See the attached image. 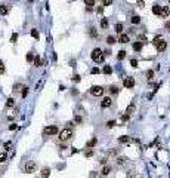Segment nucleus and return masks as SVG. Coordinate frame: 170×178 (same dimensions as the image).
Segmentation results:
<instances>
[{
  "mask_svg": "<svg viewBox=\"0 0 170 178\" xmlns=\"http://www.w3.org/2000/svg\"><path fill=\"white\" fill-rule=\"evenodd\" d=\"M152 43L155 45V48H157V50H158V52H163V50L167 48V42H166L163 37H160V36H157L155 39L152 40Z\"/></svg>",
  "mask_w": 170,
  "mask_h": 178,
  "instance_id": "obj_1",
  "label": "nucleus"
},
{
  "mask_svg": "<svg viewBox=\"0 0 170 178\" xmlns=\"http://www.w3.org/2000/svg\"><path fill=\"white\" fill-rule=\"evenodd\" d=\"M90 56H92V59L95 61V62H102V61H104V52H102L99 48L93 49L92 54H90Z\"/></svg>",
  "mask_w": 170,
  "mask_h": 178,
  "instance_id": "obj_2",
  "label": "nucleus"
},
{
  "mask_svg": "<svg viewBox=\"0 0 170 178\" xmlns=\"http://www.w3.org/2000/svg\"><path fill=\"white\" fill-rule=\"evenodd\" d=\"M71 137H73V131L68 128H65L64 131H61L59 132V141H68V140H71Z\"/></svg>",
  "mask_w": 170,
  "mask_h": 178,
  "instance_id": "obj_3",
  "label": "nucleus"
},
{
  "mask_svg": "<svg viewBox=\"0 0 170 178\" xmlns=\"http://www.w3.org/2000/svg\"><path fill=\"white\" fill-rule=\"evenodd\" d=\"M43 134L46 135V137H51V135H56L58 134V126L56 125H51V126H46Z\"/></svg>",
  "mask_w": 170,
  "mask_h": 178,
  "instance_id": "obj_4",
  "label": "nucleus"
},
{
  "mask_svg": "<svg viewBox=\"0 0 170 178\" xmlns=\"http://www.w3.org/2000/svg\"><path fill=\"white\" fill-rule=\"evenodd\" d=\"M90 94L93 96H101L104 94V88L102 86H92L90 88Z\"/></svg>",
  "mask_w": 170,
  "mask_h": 178,
  "instance_id": "obj_5",
  "label": "nucleus"
},
{
  "mask_svg": "<svg viewBox=\"0 0 170 178\" xmlns=\"http://www.w3.org/2000/svg\"><path fill=\"white\" fill-rule=\"evenodd\" d=\"M36 168H37L36 163L30 160V162H27V163H25V169H24V171H25V174H33L34 171H36Z\"/></svg>",
  "mask_w": 170,
  "mask_h": 178,
  "instance_id": "obj_6",
  "label": "nucleus"
},
{
  "mask_svg": "<svg viewBox=\"0 0 170 178\" xmlns=\"http://www.w3.org/2000/svg\"><path fill=\"white\" fill-rule=\"evenodd\" d=\"M123 85H124V88L132 89V88L135 86V79H133V77H126V79L123 80Z\"/></svg>",
  "mask_w": 170,
  "mask_h": 178,
  "instance_id": "obj_7",
  "label": "nucleus"
},
{
  "mask_svg": "<svg viewBox=\"0 0 170 178\" xmlns=\"http://www.w3.org/2000/svg\"><path fill=\"white\" fill-rule=\"evenodd\" d=\"M111 104H112V100H111L110 96H105L104 100L101 101V107L102 108H106V107H111Z\"/></svg>",
  "mask_w": 170,
  "mask_h": 178,
  "instance_id": "obj_8",
  "label": "nucleus"
},
{
  "mask_svg": "<svg viewBox=\"0 0 170 178\" xmlns=\"http://www.w3.org/2000/svg\"><path fill=\"white\" fill-rule=\"evenodd\" d=\"M169 15H170V9L167 8V6H163V8H161V14H160V16H161V18H167Z\"/></svg>",
  "mask_w": 170,
  "mask_h": 178,
  "instance_id": "obj_9",
  "label": "nucleus"
},
{
  "mask_svg": "<svg viewBox=\"0 0 170 178\" xmlns=\"http://www.w3.org/2000/svg\"><path fill=\"white\" fill-rule=\"evenodd\" d=\"M142 45H143V43L141 40L135 42V43H133V50H135V52H141V50H142Z\"/></svg>",
  "mask_w": 170,
  "mask_h": 178,
  "instance_id": "obj_10",
  "label": "nucleus"
},
{
  "mask_svg": "<svg viewBox=\"0 0 170 178\" xmlns=\"http://www.w3.org/2000/svg\"><path fill=\"white\" fill-rule=\"evenodd\" d=\"M130 141H132V138L127 137V135H123V137L118 138V142H120V144H129Z\"/></svg>",
  "mask_w": 170,
  "mask_h": 178,
  "instance_id": "obj_11",
  "label": "nucleus"
},
{
  "mask_svg": "<svg viewBox=\"0 0 170 178\" xmlns=\"http://www.w3.org/2000/svg\"><path fill=\"white\" fill-rule=\"evenodd\" d=\"M43 65V61H41L40 55H36L34 56V67H41Z\"/></svg>",
  "mask_w": 170,
  "mask_h": 178,
  "instance_id": "obj_12",
  "label": "nucleus"
},
{
  "mask_svg": "<svg viewBox=\"0 0 170 178\" xmlns=\"http://www.w3.org/2000/svg\"><path fill=\"white\" fill-rule=\"evenodd\" d=\"M118 42H120V43H127V42H130V39H129V36H127V34H120Z\"/></svg>",
  "mask_w": 170,
  "mask_h": 178,
  "instance_id": "obj_13",
  "label": "nucleus"
},
{
  "mask_svg": "<svg viewBox=\"0 0 170 178\" xmlns=\"http://www.w3.org/2000/svg\"><path fill=\"white\" fill-rule=\"evenodd\" d=\"M152 14L160 16V14H161V6H160V5H154V6H152Z\"/></svg>",
  "mask_w": 170,
  "mask_h": 178,
  "instance_id": "obj_14",
  "label": "nucleus"
},
{
  "mask_svg": "<svg viewBox=\"0 0 170 178\" xmlns=\"http://www.w3.org/2000/svg\"><path fill=\"white\" fill-rule=\"evenodd\" d=\"M9 12V6L8 5H2L0 6V15H6Z\"/></svg>",
  "mask_w": 170,
  "mask_h": 178,
  "instance_id": "obj_15",
  "label": "nucleus"
},
{
  "mask_svg": "<svg viewBox=\"0 0 170 178\" xmlns=\"http://www.w3.org/2000/svg\"><path fill=\"white\" fill-rule=\"evenodd\" d=\"M102 73H104V74H111V73H112V68H111V65H104V70H102Z\"/></svg>",
  "mask_w": 170,
  "mask_h": 178,
  "instance_id": "obj_16",
  "label": "nucleus"
},
{
  "mask_svg": "<svg viewBox=\"0 0 170 178\" xmlns=\"http://www.w3.org/2000/svg\"><path fill=\"white\" fill-rule=\"evenodd\" d=\"M95 144H96V138H92V140H89L87 141L86 147H87V148H92V147H95Z\"/></svg>",
  "mask_w": 170,
  "mask_h": 178,
  "instance_id": "obj_17",
  "label": "nucleus"
},
{
  "mask_svg": "<svg viewBox=\"0 0 170 178\" xmlns=\"http://www.w3.org/2000/svg\"><path fill=\"white\" fill-rule=\"evenodd\" d=\"M6 160H8V154H6V151H2L0 153V163H5Z\"/></svg>",
  "mask_w": 170,
  "mask_h": 178,
  "instance_id": "obj_18",
  "label": "nucleus"
},
{
  "mask_svg": "<svg viewBox=\"0 0 170 178\" xmlns=\"http://www.w3.org/2000/svg\"><path fill=\"white\" fill-rule=\"evenodd\" d=\"M127 163V159H126V157H118V159H117V165H118V166H123V165H126Z\"/></svg>",
  "mask_w": 170,
  "mask_h": 178,
  "instance_id": "obj_19",
  "label": "nucleus"
},
{
  "mask_svg": "<svg viewBox=\"0 0 170 178\" xmlns=\"http://www.w3.org/2000/svg\"><path fill=\"white\" fill-rule=\"evenodd\" d=\"M115 42H118V40H115L114 36H108V37H106V43H108V45H114Z\"/></svg>",
  "mask_w": 170,
  "mask_h": 178,
  "instance_id": "obj_20",
  "label": "nucleus"
},
{
  "mask_svg": "<svg viewBox=\"0 0 170 178\" xmlns=\"http://www.w3.org/2000/svg\"><path fill=\"white\" fill-rule=\"evenodd\" d=\"M124 58H126V50H120L118 54H117V59L121 61V59H124Z\"/></svg>",
  "mask_w": 170,
  "mask_h": 178,
  "instance_id": "obj_21",
  "label": "nucleus"
},
{
  "mask_svg": "<svg viewBox=\"0 0 170 178\" xmlns=\"http://www.w3.org/2000/svg\"><path fill=\"white\" fill-rule=\"evenodd\" d=\"M15 105V101H14V98H8L6 100V107L9 108V107H14Z\"/></svg>",
  "mask_w": 170,
  "mask_h": 178,
  "instance_id": "obj_22",
  "label": "nucleus"
},
{
  "mask_svg": "<svg viewBox=\"0 0 170 178\" xmlns=\"http://www.w3.org/2000/svg\"><path fill=\"white\" fill-rule=\"evenodd\" d=\"M49 175H51V169L43 168V171H41V177H49Z\"/></svg>",
  "mask_w": 170,
  "mask_h": 178,
  "instance_id": "obj_23",
  "label": "nucleus"
},
{
  "mask_svg": "<svg viewBox=\"0 0 170 178\" xmlns=\"http://www.w3.org/2000/svg\"><path fill=\"white\" fill-rule=\"evenodd\" d=\"M133 111H135V104H133V102H132V104H130L129 107L126 108V113H127V114H132V113H133Z\"/></svg>",
  "mask_w": 170,
  "mask_h": 178,
  "instance_id": "obj_24",
  "label": "nucleus"
},
{
  "mask_svg": "<svg viewBox=\"0 0 170 178\" xmlns=\"http://www.w3.org/2000/svg\"><path fill=\"white\" fill-rule=\"evenodd\" d=\"M101 27L104 28V30H105V28H108V19H106V18H102L101 19Z\"/></svg>",
  "mask_w": 170,
  "mask_h": 178,
  "instance_id": "obj_25",
  "label": "nucleus"
},
{
  "mask_svg": "<svg viewBox=\"0 0 170 178\" xmlns=\"http://www.w3.org/2000/svg\"><path fill=\"white\" fill-rule=\"evenodd\" d=\"M121 31H123V24L117 22L115 24V33H121Z\"/></svg>",
  "mask_w": 170,
  "mask_h": 178,
  "instance_id": "obj_26",
  "label": "nucleus"
},
{
  "mask_svg": "<svg viewBox=\"0 0 170 178\" xmlns=\"http://www.w3.org/2000/svg\"><path fill=\"white\" fill-rule=\"evenodd\" d=\"M130 21H132V24H139V22H141V18H139L138 15H135V16L130 18Z\"/></svg>",
  "mask_w": 170,
  "mask_h": 178,
  "instance_id": "obj_27",
  "label": "nucleus"
},
{
  "mask_svg": "<svg viewBox=\"0 0 170 178\" xmlns=\"http://www.w3.org/2000/svg\"><path fill=\"white\" fill-rule=\"evenodd\" d=\"M147 79L149 80V82L154 79V71H152V70H148V71H147Z\"/></svg>",
  "mask_w": 170,
  "mask_h": 178,
  "instance_id": "obj_28",
  "label": "nucleus"
},
{
  "mask_svg": "<svg viewBox=\"0 0 170 178\" xmlns=\"http://www.w3.org/2000/svg\"><path fill=\"white\" fill-rule=\"evenodd\" d=\"M110 171H111V168H110V166H105V168H102L101 175H108V174H110Z\"/></svg>",
  "mask_w": 170,
  "mask_h": 178,
  "instance_id": "obj_29",
  "label": "nucleus"
},
{
  "mask_svg": "<svg viewBox=\"0 0 170 178\" xmlns=\"http://www.w3.org/2000/svg\"><path fill=\"white\" fill-rule=\"evenodd\" d=\"M89 34H90V36L92 37H98V33H96V28H89Z\"/></svg>",
  "mask_w": 170,
  "mask_h": 178,
  "instance_id": "obj_30",
  "label": "nucleus"
},
{
  "mask_svg": "<svg viewBox=\"0 0 170 178\" xmlns=\"http://www.w3.org/2000/svg\"><path fill=\"white\" fill-rule=\"evenodd\" d=\"M110 92L112 94V95H115V94H118V88L115 86V85H112V86L110 88Z\"/></svg>",
  "mask_w": 170,
  "mask_h": 178,
  "instance_id": "obj_31",
  "label": "nucleus"
},
{
  "mask_svg": "<svg viewBox=\"0 0 170 178\" xmlns=\"http://www.w3.org/2000/svg\"><path fill=\"white\" fill-rule=\"evenodd\" d=\"M84 3H86L87 8H93L95 6V0H84Z\"/></svg>",
  "mask_w": 170,
  "mask_h": 178,
  "instance_id": "obj_32",
  "label": "nucleus"
},
{
  "mask_svg": "<svg viewBox=\"0 0 170 178\" xmlns=\"http://www.w3.org/2000/svg\"><path fill=\"white\" fill-rule=\"evenodd\" d=\"M117 153H118V148H111L108 151V156H117Z\"/></svg>",
  "mask_w": 170,
  "mask_h": 178,
  "instance_id": "obj_33",
  "label": "nucleus"
},
{
  "mask_svg": "<svg viewBox=\"0 0 170 178\" xmlns=\"http://www.w3.org/2000/svg\"><path fill=\"white\" fill-rule=\"evenodd\" d=\"M80 80H81V77H80V74H74V76H73V82H74V83H78Z\"/></svg>",
  "mask_w": 170,
  "mask_h": 178,
  "instance_id": "obj_34",
  "label": "nucleus"
},
{
  "mask_svg": "<svg viewBox=\"0 0 170 178\" xmlns=\"http://www.w3.org/2000/svg\"><path fill=\"white\" fill-rule=\"evenodd\" d=\"M25 58H27V61H28V62H31L33 59H34V55H33V52H28Z\"/></svg>",
  "mask_w": 170,
  "mask_h": 178,
  "instance_id": "obj_35",
  "label": "nucleus"
},
{
  "mask_svg": "<svg viewBox=\"0 0 170 178\" xmlns=\"http://www.w3.org/2000/svg\"><path fill=\"white\" fill-rule=\"evenodd\" d=\"M31 36L34 37V39H39V37H40V36H39V31H37L36 28H33V30H31Z\"/></svg>",
  "mask_w": 170,
  "mask_h": 178,
  "instance_id": "obj_36",
  "label": "nucleus"
},
{
  "mask_svg": "<svg viewBox=\"0 0 170 178\" xmlns=\"http://www.w3.org/2000/svg\"><path fill=\"white\" fill-rule=\"evenodd\" d=\"M3 147H5V150L8 151V150L10 148V147H12V141H6L5 144H3Z\"/></svg>",
  "mask_w": 170,
  "mask_h": 178,
  "instance_id": "obj_37",
  "label": "nucleus"
},
{
  "mask_svg": "<svg viewBox=\"0 0 170 178\" xmlns=\"http://www.w3.org/2000/svg\"><path fill=\"white\" fill-rule=\"evenodd\" d=\"M138 40H141V42H142V43H147V37H145V36H143V34H139V36H138Z\"/></svg>",
  "mask_w": 170,
  "mask_h": 178,
  "instance_id": "obj_38",
  "label": "nucleus"
},
{
  "mask_svg": "<svg viewBox=\"0 0 170 178\" xmlns=\"http://www.w3.org/2000/svg\"><path fill=\"white\" fill-rule=\"evenodd\" d=\"M129 117H130V114H123V116H121V122H127V120H129Z\"/></svg>",
  "mask_w": 170,
  "mask_h": 178,
  "instance_id": "obj_39",
  "label": "nucleus"
},
{
  "mask_svg": "<svg viewBox=\"0 0 170 178\" xmlns=\"http://www.w3.org/2000/svg\"><path fill=\"white\" fill-rule=\"evenodd\" d=\"M19 89H21V85H19V83H15L14 85V92L16 94V92H19Z\"/></svg>",
  "mask_w": 170,
  "mask_h": 178,
  "instance_id": "obj_40",
  "label": "nucleus"
},
{
  "mask_svg": "<svg viewBox=\"0 0 170 178\" xmlns=\"http://www.w3.org/2000/svg\"><path fill=\"white\" fill-rule=\"evenodd\" d=\"M84 156H86V157H90V156H93V150H90V148H89V150H86V151H84Z\"/></svg>",
  "mask_w": 170,
  "mask_h": 178,
  "instance_id": "obj_41",
  "label": "nucleus"
},
{
  "mask_svg": "<svg viewBox=\"0 0 170 178\" xmlns=\"http://www.w3.org/2000/svg\"><path fill=\"white\" fill-rule=\"evenodd\" d=\"M28 89H30V88H27V86L22 88V98H25V96L28 95Z\"/></svg>",
  "mask_w": 170,
  "mask_h": 178,
  "instance_id": "obj_42",
  "label": "nucleus"
},
{
  "mask_svg": "<svg viewBox=\"0 0 170 178\" xmlns=\"http://www.w3.org/2000/svg\"><path fill=\"white\" fill-rule=\"evenodd\" d=\"M114 126H115V120H110L106 123V128H114Z\"/></svg>",
  "mask_w": 170,
  "mask_h": 178,
  "instance_id": "obj_43",
  "label": "nucleus"
},
{
  "mask_svg": "<svg viewBox=\"0 0 170 178\" xmlns=\"http://www.w3.org/2000/svg\"><path fill=\"white\" fill-rule=\"evenodd\" d=\"M16 39H18V34H16V33H14V34H12V37H10V42H12V43H15V42H16Z\"/></svg>",
  "mask_w": 170,
  "mask_h": 178,
  "instance_id": "obj_44",
  "label": "nucleus"
},
{
  "mask_svg": "<svg viewBox=\"0 0 170 178\" xmlns=\"http://www.w3.org/2000/svg\"><path fill=\"white\" fill-rule=\"evenodd\" d=\"M5 64H3V62H2V61H0V74H3L5 73Z\"/></svg>",
  "mask_w": 170,
  "mask_h": 178,
  "instance_id": "obj_45",
  "label": "nucleus"
},
{
  "mask_svg": "<svg viewBox=\"0 0 170 178\" xmlns=\"http://www.w3.org/2000/svg\"><path fill=\"white\" fill-rule=\"evenodd\" d=\"M112 3V0H102V5L104 6H110Z\"/></svg>",
  "mask_w": 170,
  "mask_h": 178,
  "instance_id": "obj_46",
  "label": "nucleus"
},
{
  "mask_svg": "<svg viewBox=\"0 0 170 178\" xmlns=\"http://www.w3.org/2000/svg\"><path fill=\"white\" fill-rule=\"evenodd\" d=\"M74 122H75V123H78V125H80V123H81V122H83V119L80 117V116H75V119H74Z\"/></svg>",
  "mask_w": 170,
  "mask_h": 178,
  "instance_id": "obj_47",
  "label": "nucleus"
},
{
  "mask_svg": "<svg viewBox=\"0 0 170 178\" xmlns=\"http://www.w3.org/2000/svg\"><path fill=\"white\" fill-rule=\"evenodd\" d=\"M136 3H138L139 8H143V6H145V2H143V0H136Z\"/></svg>",
  "mask_w": 170,
  "mask_h": 178,
  "instance_id": "obj_48",
  "label": "nucleus"
},
{
  "mask_svg": "<svg viewBox=\"0 0 170 178\" xmlns=\"http://www.w3.org/2000/svg\"><path fill=\"white\" fill-rule=\"evenodd\" d=\"M130 64H132V67H133V68H136V67H138V61H136V59H132V61H130Z\"/></svg>",
  "mask_w": 170,
  "mask_h": 178,
  "instance_id": "obj_49",
  "label": "nucleus"
},
{
  "mask_svg": "<svg viewBox=\"0 0 170 178\" xmlns=\"http://www.w3.org/2000/svg\"><path fill=\"white\" fill-rule=\"evenodd\" d=\"M98 73H101V70L96 68V67H93V68H92V74H98Z\"/></svg>",
  "mask_w": 170,
  "mask_h": 178,
  "instance_id": "obj_50",
  "label": "nucleus"
},
{
  "mask_svg": "<svg viewBox=\"0 0 170 178\" xmlns=\"http://www.w3.org/2000/svg\"><path fill=\"white\" fill-rule=\"evenodd\" d=\"M164 28L167 30V31H170V21H167V22L164 24Z\"/></svg>",
  "mask_w": 170,
  "mask_h": 178,
  "instance_id": "obj_51",
  "label": "nucleus"
},
{
  "mask_svg": "<svg viewBox=\"0 0 170 178\" xmlns=\"http://www.w3.org/2000/svg\"><path fill=\"white\" fill-rule=\"evenodd\" d=\"M16 128H18V126H16V125H15V123L9 125V129H10V131H15V129H16Z\"/></svg>",
  "mask_w": 170,
  "mask_h": 178,
  "instance_id": "obj_52",
  "label": "nucleus"
},
{
  "mask_svg": "<svg viewBox=\"0 0 170 178\" xmlns=\"http://www.w3.org/2000/svg\"><path fill=\"white\" fill-rule=\"evenodd\" d=\"M104 8H105L104 5H102V6H99V8H98V12H99V14H102V10H104Z\"/></svg>",
  "mask_w": 170,
  "mask_h": 178,
  "instance_id": "obj_53",
  "label": "nucleus"
},
{
  "mask_svg": "<svg viewBox=\"0 0 170 178\" xmlns=\"http://www.w3.org/2000/svg\"><path fill=\"white\" fill-rule=\"evenodd\" d=\"M99 162H101L102 165H105V163H106V159H105V157H104V159H101V160H99Z\"/></svg>",
  "mask_w": 170,
  "mask_h": 178,
  "instance_id": "obj_54",
  "label": "nucleus"
},
{
  "mask_svg": "<svg viewBox=\"0 0 170 178\" xmlns=\"http://www.w3.org/2000/svg\"><path fill=\"white\" fill-rule=\"evenodd\" d=\"M169 3H170V0H169Z\"/></svg>",
  "mask_w": 170,
  "mask_h": 178,
  "instance_id": "obj_55",
  "label": "nucleus"
}]
</instances>
